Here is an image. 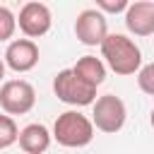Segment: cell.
I'll return each mask as SVG.
<instances>
[{"mask_svg":"<svg viewBox=\"0 0 154 154\" xmlns=\"http://www.w3.org/2000/svg\"><path fill=\"white\" fill-rule=\"evenodd\" d=\"M99 48H101V55H103L106 65L116 75L128 77V75L140 72V67H142V51H140V46L130 36H125V34H108L106 41Z\"/></svg>","mask_w":154,"mask_h":154,"instance_id":"cell-1","label":"cell"},{"mask_svg":"<svg viewBox=\"0 0 154 154\" xmlns=\"http://www.w3.org/2000/svg\"><path fill=\"white\" fill-rule=\"evenodd\" d=\"M53 140L60 147L79 149L94 140V123L79 111H65L53 123Z\"/></svg>","mask_w":154,"mask_h":154,"instance_id":"cell-2","label":"cell"},{"mask_svg":"<svg viewBox=\"0 0 154 154\" xmlns=\"http://www.w3.org/2000/svg\"><path fill=\"white\" fill-rule=\"evenodd\" d=\"M53 94L67 103V106H94V101L99 99L96 96V87L87 84L84 79H79L72 67L67 70H60L55 77H53Z\"/></svg>","mask_w":154,"mask_h":154,"instance_id":"cell-3","label":"cell"},{"mask_svg":"<svg viewBox=\"0 0 154 154\" xmlns=\"http://www.w3.org/2000/svg\"><path fill=\"white\" fill-rule=\"evenodd\" d=\"M125 118H128V111H125V103L120 96L116 94H103L94 101L91 106V123L96 130L106 132V135H113L118 132L123 125H125Z\"/></svg>","mask_w":154,"mask_h":154,"instance_id":"cell-4","label":"cell"},{"mask_svg":"<svg viewBox=\"0 0 154 154\" xmlns=\"http://www.w3.org/2000/svg\"><path fill=\"white\" fill-rule=\"evenodd\" d=\"M36 91L26 79H10L0 87V108L7 116H24L34 108Z\"/></svg>","mask_w":154,"mask_h":154,"instance_id":"cell-5","label":"cell"},{"mask_svg":"<svg viewBox=\"0 0 154 154\" xmlns=\"http://www.w3.org/2000/svg\"><path fill=\"white\" fill-rule=\"evenodd\" d=\"M75 36L84 46H101L108 36V22L106 14L99 12L96 7L82 10L75 19Z\"/></svg>","mask_w":154,"mask_h":154,"instance_id":"cell-6","label":"cell"},{"mask_svg":"<svg viewBox=\"0 0 154 154\" xmlns=\"http://www.w3.org/2000/svg\"><path fill=\"white\" fill-rule=\"evenodd\" d=\"M17 24L22 29V34L26 38H41L51 31V24H53V17H51V10L48 5L43 2H26L22 10H19V17H17Z\"/></svg>","mask_w":154,"mask_h":154,"instance_id":"cell-7","label":"cell"},{"mask_svg":"<svg viewBox=\"0 0 154 154\" xmlns=\"http://www.w3.org/2000/svg\"><path fill=\"white\" fill-rule=\"evenodd\" d=\"M2 60L14 72H29L38 63V46L31 38H14L7 43Z\"/></svg>","mask_w":154,"mask_h":154,"instance_id":"cell-8","label":"cell"},{"mask_svg":"<svg viewBox=\"0 0 154 154\" xmlns=\"http://www.w3.org/2000/svg\"><path fill=\"white\" fill-rule=\"evenodd\" d=\"M125 26L135 36H152L154 34V2L149 0L132 2L125 12Z\"/></svg>","mask_w":154,"mask_h":154,"instance_id":"cell-9","label":"cell"},{"mask_svg":"<svg viewBox=\"0 0 154 154\" xmlns=\"http://www.w3.org/2000/svg\"><path fill=\"white\" fill-rule=\"evenodd\" d=\"M51 140L53 132H48V128L41 123H29L26 128L19 130V147L26 154H43L51 147Z\"/></svg>","mask_w":154,"mask_h":154,"instance_id":"cell-10","label":"cell"},{"mask_svg":"<svg viewBox=\"0 0 154 154\" xmlns=\"http://www.w3.org/2000/svg\"><path fill=\"white\" fill-rule=\"evenodd\" d=\"M72 72H75L79 79H84L87 84H91V87H99V84L106 79V65H103V60L96 58V55H82V58L72 65Z\"/></svg>","mask_w":154,"mask_h":154,"instance_id":"cell-11","label":"cell"},{"mask_svg":"<svg viewBox=\"0 0 154 154\" xmlns=\"http://www.w3.org/2000/svg\"><path fill=\"white\" fill-rule=\"evenodd\" d=\"M14 142H19V128L14 123L12 116H0V149L12 147Z\"/></svg>","mask_w":154,"mask_h":154,"instance_id":"cell-12","label":"cell"},{"mask_svg":"<svg viewBox=\"0 0 154 154\" xmlns=\"http://www.w3.org/2000/svg\"><path fill=\"white\" fill-rule=\"evenodd\" d=\"M14 29H17V17L12 14L10 7L0 5V41H10L14 36Z\"/></svg>","mask_w":154,"mask_h":154,"instance_id":"cell-13","label":"cell"},{"mask_svg":"<svg viewBox=\"0 0 154 154\" xmlns=\"http://www.w3.org/2000/svg\"><path fill=\"white\" fill-rule=\"evenodd\" d=\"M137 87L144 94L154 96V63H147V65L140 67V72H137Z\"/></svg>","mask_w":154,"mask_h":154,"instance_id":"cell-14","label":"cell"},{"mask_svg":"<svg viewBox=\"0 0 154 154\" xmlns=\"http://www.w3.org/2000/svg\"><path fill=\"white\" fill-rule=\"evenodd\" d=\"M128 7H130L128 0H99V2H96V10H99V12H111V14L128 12Z\"/></svg>","mask_w":154,"mask_h":154,"instance_id":"cell-15","label":"cell"},{"mask_svg":"<svg viewBox=\"0 0 154 154\" xmlns=\"http://www.w3.org/2000/svg\"><path fill=\"white\" fill-rule=\"evenodd\" d=\"M2 77H5V60L0 58V82H2Z\"/></svg>","mask_w":154,"mask_h":154,"instance_id":"cell-16","label":"cell"},{"mask_svg":"<svg viewBox=\"0 0 154 154\" xmlns=\"http://www.w3.org/2000/svg\"><path fill=\"white\" fill-rule=\"evenodd\" d=\"M149 123H152V128H154V108H152V116H149Z\"/></svg>","mask_w":154,"mask_h":154,"instance_id":"cell-17","label":"cell"}]
</instances>
